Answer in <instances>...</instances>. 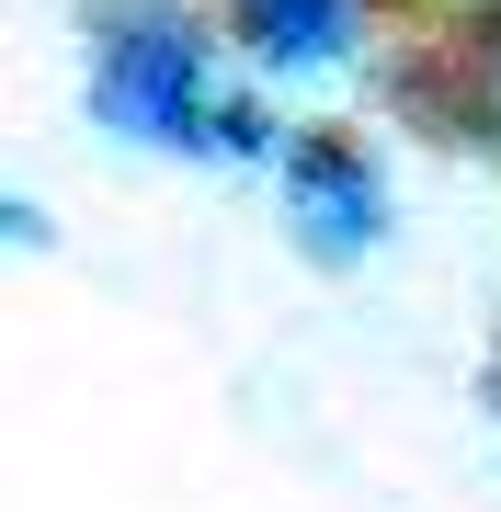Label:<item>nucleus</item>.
Masks as SVG:
<instances>
[{
	"label": "nucleus",
	"mask_w": 501,
	"mask_h": 512,
	"mask_svg": "<svg viewBox=\"0 0 501 512\" xmlns=\"http://www.w3.org/2000/svg\"><path fill=\"white\" fill-rule=\"evenodd\" d=\"M92 114L137 148H183L205 160L217 148V35L183 12V0H92Z\"/></svg>",
	"instance_id": "f257e3e1"
},
{
	"label": "nucleus",
	"mask_w": 501,
	"mask_h": 512,
	"mask_svg": "<svg viewBox=\"0 0 501 512\" xmlns=\"http://www.w3.org/2000/svg\"><path fill=\"white\" fill-rule=\"evenodd\" d=\"M285 194H297V217L319 251H376V228H388V183H376V160H365V137H342V126H308V137H285Z\"/></svg>",
	"instance_id": "f03ea898"
},
{
	"label": "nucleus",
	"mask_w": 501,
	"mask_h": 512,
	"mask_svg": "<svg viewBox=\"0 0 501 512\" xmlns=\"http://www.w3.org/2000/svg\"><path fill=\"white\" fill-rule=\"evenodd\" d=\"M422 103H433V126H445V137L501 148V0H467L445 35H433V57H422Z\"/></svg>",
	"instance_id": "7ed1b4c3"
},
{
	"label": "nucleus",
	"mask_w": 501,
	"mask_h": 512,
	"mask_svg": "<svg viewBox=\"0 0 501 512\" xmlns=\"http://www.w3.org/2000/svg\"><path fill=\"white\" fill-rule=\"evenodd\" d=\"M217 12H228V35H240L262 69H342L365 0H217Z\"/></svg>",
	"instance_id": "20e7f679"
},
{
	"label": "nucleus",
	"mask_w": 501,
	"mask_h": 512,
	"mask_svg": "<svg viewBox=\"0 0 501 512\" xmlns=\"http://www.w3.org/2000/svg\"><path fill=\"white\" fill-rule=\"evenodd\" d=\"M490 410H501V353H490Z\"/></svg>",
	"instance_id": "39448f33"
}]
</instances>
